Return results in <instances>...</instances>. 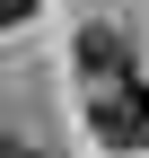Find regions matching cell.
Returning <instances> with one entry per match:
<instances>
[{"label": "cell", "instance_id": "obj_4", "mask_svg": "<svg viewBox=\"0 0 149 158\" xmlns=\"http://www.w3.org/2000/svg\"><path fill=\"white\" fill-rule=\"evenodd\" d=\"M0 158H26V149H18V141H0Z\"/></svg>", "mask_w": 149, "mask_h": 158}, {"label": "cell", "instance_id": "obj_3", "mask_svg": "<svg viewBox=\"0 0 149 158\" xmlns=\"http://www.w3.org/2000/svg\"><path fill=\"white\" fill-rule=\"evenodd\" d=\"M18 18H26V0H0V27H18Z\"/></svg>", "mask_w": 149, "mask_h": 158}, {"label": "cell", "instance_id": "obj_2", "mask_svg": "<svg viewBox=\"0 0 149 158\" xmlns=\"http://www.w3.org/2000/svg\"><path fill=\"white\" fill-rule=\"evenodd\" d=\"M114 70H132L123 35L114 27H79V79H114Z\"/></svg>", "mask_w": 149, "mask_h": 158}, {"label": "cell", "instance_id": "obj_1", "mask_svg": "<svg viewBox=\"0 0 149 158\" xmlns=\"http://www.w3.org/2000/svg\"><path fill=\"white\" fill-rule=\"evenodd\" d=\"M88 132H97L105 149H149V88L132 70L88 79Z\"/></svg>", "mask_w": 149, "mask_h": 158}]
</instances>
